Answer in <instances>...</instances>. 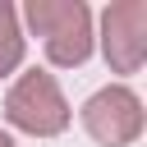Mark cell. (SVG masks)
<instances>
[{
	"instance_id": "6da1fadb",
	"label": "cell",
	"mask_w": 147,
	"mask_h": 147,
	"mask_svg": "<svg viewBox=\"0 0 147 147\" xmlns=\"http://www.w3.org/2000/svg\"><path fill=\"white\" fill-rule=\"evenodd\" d=\"M23 14L46 37L51 64H83L92 55V9L83 0H28Z\"/></svg>"
},
{
	"instance_id": "7a4b0ae2",
	"label": "cell",
	"mask_w": 147,
	"mask_h": 147,
	"mask_svg": "<svg viewBox=\"0 0 147 147\" xmlns=\"http://www.w3.org/2000/svg\"><path fill=\"white\" fill-rule=\"evenodd\" d=\"M5 115H9V124H18L23 133H37V138H51V133L69 129V101L60 96V87L46 69H32L9 87Z\"/></svg>"
},
{
	"instance_id": "3957f363",
	"label": "cell",
	"mask_w": 147,
	"mask_h": 147,
	"mask_svg": "<svg viewBox=\"0 0 147 147\" xmlns=\"http://www.w3.org/2000/svg\"><path fill=\"white\" fill-rule=\"evenodd\" d=\"M101 51L115 74H138L147 60V0H115L101 14Z\"/></svg>"
},
{
	"instance_id": "277c9868",
	"label": "cell",
	"mask_w": 147,
	"mask_h": 147,
	"mask_svg": "<svg viewBox=\"0 0 147 147\" xmlns=\"http://www.w3.org/2000/svg\"><path fill=\"white\" fill-rule=\"evenodd\" d=\"M83 129L106 147H129L142 133V101L129 87H101L83 106Z\"/></svg>"
},
{
	"instance_id": "5b68a950",
	"label": "cell",
	"mask_w": 147,
	"mask_h": 147,
	"mask_svg": "<svg viewBox=\"0 0 147 147\" xmlns=\"http://www.w3.org/2000/svg\"><path fill=\"white\" fill-rule=\"evenodd\" d=\"M23 64V32H18V14L9 0H0V78L14 74Z\"/></svg>"
},
{
	"instance_id": "8992f818",
	"label": "cell",
	"mask_w": 147,
	"mask_h": 147,
	"mask_svg": "<svg viewBox=\"0 0 147 147\" xmlns=\"http://www.w3.org/2000/svg\"><path fill=\"white\" fill-rule=\"evenodd\" d=\"M0 147H14V138H9V133H0Z\"/></svg>"
}]
</instances>
